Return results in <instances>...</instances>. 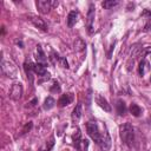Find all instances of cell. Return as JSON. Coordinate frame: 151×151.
Here are the masks:
<instances>
[{
	"label": "cell",
	"mask_w": 151,
	"mask_h": 151,
	"mask_svg": "<svg viewBox=\"0 0 151 151\" xmlns=\"http://www.w3.org/2000/svg\"><path fill=\"white\" fill-rule=\"evenodd\" d=\"M86 131H87L88 136L99 145V147L103 151H109L110 150L111 138H110V134H109L107 130L101 132L96 122H88V123H86Z\"/></svg>",
	"instance_id": "6da1fadb"
},
{
	"label": "cell",
	"mask_w": 151,
	"mask_h": 151,
	"mask_svg": "<svg viewBox=\"0 0 151 151\" xmlns=\"http://www.w3.org/2000/svg\"><path fill=\"white\" fill-rule=\"evenodd\" d=\"M119 134H120V138L124 142V144L127 145L129 147H132L133 142H134V131L130 123H125V124L120 125Z\"/></svg>",
	"instance_id": "7a4b0ae2"
},
{
	"label": "cell",
	"mask_w": 151,
	"mask_h": 151,
	"mask_svg": "<svg viewBox=\"0 0 151 151\" xmlns=\"http://www.w3.org/2000/svg\"><path fill=\"white\" fill-rule=\"evenodd\" d=\"M1 70H2V73L8 78L14 79L18 77V68L9 60H5V59L1 60Z\"/></svg>",
	"instance_id": "3957f363"
},
{
	"label": "cell",
	"mask_w": 151,
	"mask_h": 151,
	"mask_svg": "<svg viewBox=\"0 0 151 151\" xmlns=\"http://www.w3.org/2000/svg\"><path fill=\"white\" fill-rule=\"evenodd\" d=\"M22 92H24V90H22V85H21L20 83H15V84L12 85L8 96H9V98H11L12 100L18 101L19 99H21V97H22Z\"/></svg>",
	"instance_id": "277c9868"
},
{
	"label": "cell",
	"mask_w": 151,
	"mask_h": 151,
	"mask_svg": "<svg viewBox=\"0 0 151 151\" xmlns=\"http://www.w3.org/2000/svg\"><path fill=\"white\" fill-rule=\"evenodd\" d=\"M94 14H96L94 5H93V4H90V7H88V12H87V18H86V27H87V32H88V33H92V31H93Z\"/></svg>",
	"instance_id": "5b68a950"
},
{
	"label": "cell",
	"mask_w": 151,
	"mask_h": 151,
	"mask_svg": "<svg viewBox=\"0 0 151 151\" xmlns=\"http://www.w3.org/2000/svg\"><path fill=\"white\" fill-rule=\"evenodd\" d=\"M33 71L35 74H38V77H40V81L47 80L50 79V73L47 72V70L45 68V66H42L41 64H33Z\"/></svg>",
	"instance_id": "8992f818"
},
{
	"label": "cell",
	"mask_w": 151,
	"mask_h": 151,
	"mask_svg": "<svg viewBox=\"0 0 151 151\" xmlns=\"http://www.w3.org/2000/svg\"><path fill=\"white\" fill-rule=\"evenodd\" d=\"M35 5H37L38 11L41 14H47L50 12V9L53 7L52 6V1H50V0H38L35 2Z\"/></svg>",
	"instance_id": "52a82bcc"
},
{
	"label": "cell",
	"mask_w": 151,
	"mask_h": 151,
	"mask_svg": "<svg viewBox=\"0 0 151 151\" xmlns=\"http://www.w3.org/2000/svg\"><path fill=\"white\" fill-rule=\"evenodd\" d=\"M28 18H29V21H31L37 28H39V29H41V31H47V25H46V22L44 21V19H41L40 17H37V15H33V14H29Z\"/></svg>",
	"instance_id": "ba28073f"
},
{
	"label": "cell",
	"mask_w": 151,
	"mask_h": 151,
	"mask_svg": "<svg viewBox=\"0 0 151 151\" xmlns=\"http://www.w3.org/2000/svg\"><path fill=\"white\" fill-rule=\"evenodd\" d=\"M35 58H37L38 64H41L42 66H46L47 65V57L44 53V51H42V48H41L40 45L37 46V57Z\"/></svg>",
	"instance_id": "9c48e42d"
},
{
	"label": "cell",
	"mask_w": 151,
	"mask_h": 151,
	"mask_svg": "<svg viewBox=\"0 0 151 151\" xmlns=\"http://www.w3.org/2000/svg\"><path fill=\"white\" fill-rule=\"evenodd\" d=\"M96 101H97V104H98L104 111H106V112H111V105L107 103V100H106L103 96L97 94V96H96Z\"/></svg>",
	"instance_id": "30bf717a"
},
{
	"label": "cell",
	"mask_w": 151,
	"mask_h": 151,
	"mask_svg": "<svg viewBox=\"0 0 151 151\" xmlns=\"http://www.w3.org/2000/svg\"><path fill=\"white\" fill-rule=\"evenodd\" d=\"M72 100H73V93H66V94H63L60 97V99L58 100V105L60 107H64V106L71 104Z\"/></svg>",
	"instance_id": "8fae6325"
},
{
	"label": "cell",
	"mask_w": 151,
	"mask_h": 151,
	"mask_svg": "<svg viewBox=\"0 0 151 151\" xmlns=\"http://www.w3.org/2000/svg\"><path fill=\"white\" fill-rule=\"evenodd\" d=\"M24 68H25V72H26V74H27V79L29 80V83H32V81H33V76H32V74H33V72H34V71H33V64L29 63V61H28V63L26 61V63L24 64Z\"/></svg>",
	"instance_id": "7c38bea8"
},
{
	"label": "cell",
	"mask_w": 151,
	"mask_h": 151,
	"mask_svg": "<svg viewBox=\"0 0 151 151\" xmlns=\"http://www.w3.org/2000/svg\"><path fill=\"white\" fill-rule=\"evenodd\" d=\"M77 18H78V12L77 11H71L67 15V26L73 27L74 24L77 22Z\"/></svg>",
	"instance_id": "4fadbf2b"
},
{
	"label": "cell",
	"mask_w": 151,
	"mask_h": 151,
	"mask_svg": "<svg viewBox=\"0 0 151 151\" xmlns=\"http://www.w3.org/2000/svg\"><path fill=\"white\" fill-rule=\"evenodd\" d=\"M149 70H150V64L147 63L146 59H142L140 63H139V67H138L139 74H140V76H144Z\"/></svg>",
	"instance_id": "5bb4252c"
},
{
	"label": "cell",
	"mask_w": 151,
	"mask_h": 151,
	"mask_svg": "<svg viewBox=\"0 0 151 151\" xmlns=\"http://www.w3.org/2000/svg\"><path fill=\"white\" fill-rule=\"evenodd\" d=\"M142 17H146V24L144 26V31H151V11L149 9H144V12L142 13Z\"/></svg>",
	"instance_id": "9a60e30c"
},
{
	"label": "cell",
	"mask_w": 151,
	"mask_h": 151,
	"mask_svg": "<svg viewBox=\"0 0 151 151\" xmlns=\"http://www.w3.org/2000/svg\"><path fill=\"white\" fill-rule=\"evenodd\" d=\"M85 47H86V44H85V41H84L81 38H77V39L74 40V44H73V48H74V51H77V52H81V51L85 50Z\"/></svg>",
	"instance_id": "2e32d148"
},
{
	"label": "cell",
	"mask_w": 151,
	"mask_h": 151,
	"mask_svg": "<svg viewBox=\"0 0 151 151\" xmlns=\"http://www.w3.org/2000/svg\"><path fill=\"white\" fill-rule=\"evenodd\" d=\"M80 116H81V104L79 103V104L76 105V107H74V110H73V112H72V120H73V122L79 120Z\"/></svg>",
	"instance_id": "e0dca14e"
},
{
	"label": "cell",
	"mask_w": 151,
	"mask_h": 151,
	"mask_svg": "<svg viewBox=\"0 0 151 151\" xmlns=\"http://www.w3.org/2000/svg\"><path fill=\"white\" fill-rule=\"evenodd\" d=\"M116 107H117L118 114H120V116L125 114V112H126V105H125V103H124L123 100L119 99V100L117 101V104H116Z\"/></svg>",
	"instance_id": "ac0fdd59"
},
{
	"label": "cell",
	"mask_w": 151,
	"mask_h": 151,
	"mask_svg": "<svg viewBox=\"0 0 151 151\" xmlns=\"http://www.w3.org/2000/svg\"><path fill=\"white\" fill-rule=\"evenodd\" d=\"M54 105H55V100H54L52 97H47V98L45 99V101H44L42 107H44V110H51Z\"/></svg>",
	"instance_id": "d6986e66"
},
{
	"label": "cell",
	"mask_w": 151,
	"mask_h": 151,
	"mask_svg": "<svg viewBox=\"0 0 151 151\" xmlns=\"http://www.w3.org/2000/svg\"><path fill=\"white\" fill-rule=\"evenodd\" d=\"M130 112H131L134 117H139L140 113H142V109H140L137 104H131V106H130Z\"/></svg>",
	"instance_id": "ffe728a7"
},
{
	"label": "cell",
	"mask_w": 151,
	"mask_h": 151,
	"mask_svg": "<svg viewBox=\"0 0 151 151\" xmlns=\"http://www.w3.org/2000/svg\"><path fill=\"white\" fill-rule=\"evenodd\" d=\"M118 4H119V1H117V0H106V1H103L101 2V6L104 8H111V7L117 6Z\"/></svg>",
	"instance_id": "44dd1931"
},
{
	"label": "cell",
	"mask_w": 151,
	"mask_h": 151,
	"mask_svg": "<svg viewBox=\"0 0 151 151\" xmlns=\"http://www.w3.org/2000/svg\"><path fill=\"white\" fill-rule=\"evenodd\" d=\"M50 91H51V92H53V93H59V92H60V86H59V84H58L57 81H54V83H53V85L51 86Z\"/></svg>",
	"instance_id": "7402d4cb"
},
{
	"label": "cell",
	"mask_w": 151,
	"mask_h": 151,
	"mask_svg": "<svg viewBox=\"0 0 151 151\" xmlns=\"http://www.w3.org/2000/svg\"><path fill=\"white\" fill-rule=\"evenodd\" d=\"M59 63H60L61 67H64V68H68V63H67V60H66L65 58L60 57V58H59Z\"/></svg>",
	"instance_id": "603a6c76"
},
{
	"label": "cell",
	"mask_w": 151,
	"mask_h": 151,
	"mask_svg": "<svg viewBox=\"0 0 151 151\" xmlns=\"http://www.w3.org/2000/svg\"><path fill=\"white\" fill-rule=\"evenodd\" d=\"M32 125H33L32 122H28V123L25 125V127H24V130H22V133H26L27 131H29V130L32 129Z\"/></svg>",
	"instance_id": "cb8c5ba5"
},
{
	"label": "cell",
	"mask_w": 151,
	"mask_h": 151,
	"mask_svg": "<svg viewBox=\"0 0 151 151\" xmlns=\"http://www.w3.org/2000/svg\"><path fill=\"white\" fill-rule=\"evenodd\" d=\"M37 101H38V99H37V98H34V99H33V100H32V101H31L29 104H31V105L33 106V105H35V103H37Z\"/></svg>",
	"instance_id": "d4e9b609"
},
{
	"label": "cell",
	"mask_w": 151,
	"mask_h": 151,
	"mask_svg": "<svg viewBox=\"0 0 151 151\" xmlns=\"http://www.w3.org/2000/svg\"><path fill=\"white\" fill-rule=\"evenodd\" d=\"M17 44L20 45V47H22V42H21V41H17Z\"/></svg>",
	"instance_id": "484cf974"
},
{
	"label": "cell",
	"mask_w": 151,
	"mask_h": 151,
	"mask_svg": "<svg viewBox=\"0 0 151 151\" xmlns=\"http://www.w3.org/2000/svg\"><path fill=\"white\" fill-rule=\"evenodd\" d=\"M39 151H50V150H44V149H40Z\"/></svg>",
	"instance_id": "4316f807"
},
{
	"label": "cell",
	"mask_w": 151,
	"mask_h": 151,
	"mask_svg": "<svg viewBox=\"0 0 151 151\" xmlns=\"http://www.w3.org/2000/svg\"><path fill=\"white\" fill-rule=\"evenodd\" d=\"M150 81H151V77H150Z\"/></svg>",
	"instance_id": "83f0119b"
}]
</instances>
